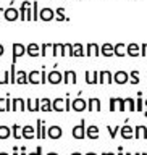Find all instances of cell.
<instances>
[{
    "label": "cell",
    "mask_w": 147,
    "mask_h": 155,
    "mask_svg": "<svg viewBox=\"0 0 147 155\" xmlns=\"http://www.w3.org/2000/svg\"><path fill=\"white\" fill-rule=\"evenodd\" d=\"M42 123L44 120H37V126H36V137L42 139Z\"/></svg>",
    "instance_id": "30"
},
{
    "label": "cell",
    "mask_w": 147,
    "mask_h": 155,
    "mask_svg": "<svg viewBox=\"0 0 147 155\" xmlns=\"http://www.w3.org/2000/svg\"><path fill=\"white\" fill-rule=\"evenodd\" d=\"M129 78H131V84H139V71H136V70H133L131 71V74H129Z\"/></svg>",
    "instance_id": "29"
},
{
    "label": "cell",
    "mask_w": 147,
    "mask_h": 155,
    "mask_svg": "<svg viewBox=\"0 0 147 155\" xmlns=\"http://www.w3.org/2000/svg\"><path fill=\"white\" fill-rule=\"evenodd\" d=\"M141 55H142V57H147V42L141 45Z\"/></svg>",
    "instance_id": "41"
},
{
    "label": "cell",
    "mask_w": 147,
    "mask_h": 155,
    "mask_svg": "<svg viewBox=\"0 0 147 155\" xmlns=\"http://www.w3.org/2000/svg\"><path fill=\"white\" fill-rule=\"evenodd\" d=\"M71 110V102H70V95L66 94L65 97V111H70Z\"/></svg>",
    "instance_id": "38"
},
{
    "label": "cell",
    "mask_w": 147,
    "mask_h": 155,
    "mask_svg": "<svg viewBox=\"0 0 147 155\" xmlns=\"http://www.w3.org/2000/svg\"><path fill=\"white\" fill-rule=\"evenodd\" d=\"M5 110H7V100H3L0 97V111H5Z\"/></svg>",
    "instance_id": "40"
},
{
    "label": "cell",
    "mask_w": 147,
    "mask_h": 155,
    "mask_svg": "<svg viewBox=\"0 0 147 155\" xmlns=\"http://www.w3.org/2000/svg\"><path fill=\"white\" fill-rule=\"evenodd\" d=\"M39 76H42V71L39 73V71H34V70H32V71L28 74V81L31 82V84H37V82H41V79H39Z\"/></svg>",
    "instance_id": "21"
},
{
    "label": "cell",
    "mask_w": 147,
    "mask_h": 155,
    "mask_svg": "<svg viewBox=\"0 0 147 155\" xmlns=\"http://www.w3.org/2000/svg\"><path fill=\"white\" fill-rule=\"evenodd\" d=\"M100 55H104V57L115 55V45H112L110 42H105L104 45L100 47Z\"/></svg>",
    "instance_id": "10"
},
{
    "label": "cell",
    "mask_w": 147,
    "mask_h": 155,
    "mask_svg": "<svg viewBox=\"0 0 147 155\" xmlns=\"http://www.w3.org/2000/svg\"><path fill=\"white\" fill-rule=\"evenodd\" d=\"M116 105H118L116 97H112V99H110V111H115L116 110Z\"/></svg>",
    "instance_id": "37"
},
{
    "label": "cell",
    "mask_w": 147,
    "mask_h": 155,
    "mask_svg": "<svg viewBox=\"0 0 147 155\" xmlns=\"http://www.w3.org/2000/svg\"><path fill=\"white\" fill-rule=\"evenodd\" d=\"M10 136H12V128H8V126H0V139L5 140V139H8Z\"/></svg>",
    "instance_id": "25"
},
{
    "label": "cell",
    "mask_w": 147,
    "mask_h": 155,
    "mask_svg": "<svg viewBox=\"0 0 147 155\" xmlns=\"http://www.w3.org/2000/svg\"><path fill=\"white\" fill-rule=\"evenodd\" d=\"M53 10H50V8H44V10H41L39 12V18L42 19V21H50V19H53Z\"/></svg>",
    "instance_id": "17"
},
{
    "label": "cell",
    "mask_w": 147,
    "mask_h": 155,
    "mask_svg": "<svg viewBox=\"0 0 147 155\" xmlns=\"http://www.w3.org/2000/svg\"><path fill=\"white\" fill-rule=\"evenodd\" d=\"M32 19H39V8H37V2H32Z\"/></svg>",
    "instance_id": "35"
},
{
    "label": "cell",
    "mask_w": 147,
    "mask_h": 155,
    "mask_svg": "<svg viewBox=\"0 0 147 155\" xmlns=\"http://www.w3.org/2000/svg\"><path fill=\"white\" fill-rule=\"evenodd\" d=\"M71 134H73V137L78 139V140H81V139H84V137H86V124H84V118L81 120V123L78 124V126H73Z\"/></svg>",
    "instance_id": "1"
},
{
    "label": "cell",
    "mask_w": 147,
    "mask_h": 155,
    "mask_svg": "<svg viewBox=\"0 0 147 155\" xmlns=\"http://www.w3.org/2000/svg\"><path fill=\"white\" fill-rule=\"evenodd\" d=\"M126 53H128L129 57H138V55H141V48L136 42H131L129 45L126 47Z\"/></svg>",
    "instance_id": "16"
},
{
    "label": "cell",
    "mask_w": 147,
    "mask_h": 155,
    "mask_svg": "<svg viewBox=\"0 0 147 155\" xmlns=\"http://www.w3.org/2000/svg\"><path fill=\"white\" fill-rule=\"evenodd\" d=\"M18 15L19 12L18 10H15V8H7V10H3V16L7 21H15V19L18 18Z\"/></svg>",
    "instance_id": "15"
},
{
    "label": "cell",
    "mask_w": 147,
    "mask_h": 155,
    "mask_svg": "<svg viewBox=\"0 0 147 155\" xmlns=\"http://www.w3.org/2000/svg\"><path fill=\"white\" fill-rule=\"evenodd\" d=\"M84 155H97V153H94V152H87V153H84Z\"/></svg>",
    "instance_id": "49"
},
{
    "label": "cell",
    "mask_w": 147,
    "mask_h": 155,
    "mask_svg": "<svg viewBox=\"0 0 147 155\" xmlns=\"http://www.w3.org/2000/svg\"><path fill=\"white\" fill-rule=\"evenodd\" d=\"M144 115H145V118H147V110H145V111H144Z\"/></svg>",
    "instance_id": "54"
},
{
    "label": "cell",
    "mask_w": 147,
    "mask_h": 155,
    "mask_svg": "<svg viewBox=\"0 0 147 155\" xmlns=\"http://www.w3.org/2000/svg\"><path fill=\"white\" fill-rule=\"evenodd\" d=\"M26 82H29L28 81V74L23 70H19L16 73V84H26Z\"/></svg>",
    "instance_id": "24"
},
{
    "label": "cell",
    "mask_w": 147,
    "mask_h": 155,
    "mask_svg": "<svg viewBox=\"0 0 147 155\" xmlns=\"http://www.w3.org/2000/svg\"><path fill=\"white\" fill-rule=\"evenodd\" d=\"M144 105H145V107H147V100H145V102H144Z\"/></svg>",
    "instance_id": "56"
},
{
    "label": "cell",
    "mask_w": 147,
    "mask_h": 155,
    "mask_svg": "<svg viewBox=\"0 0 147 155\" xmlns=\"http://www.w3.org/2000/svg\"><path fill=\"white\" fill-rule=\"evenodd\" d=\"M86 53L82 52V45L81 44H75L73 45V57H84Z\"/></svg>",
    "instance_id": "27"
},
{
    "label": "cell",
    "mask_w": 147,
    "mask_h": 155,
    "mask_svg": "<svg viewBox=\"0 0 147 155\" xmlns=\"http://www.w3.org/2000/svg\"><path fill=\"white\" fill-rule=\"evenodd\" d=\"M86 82L87 84H94V76L91 74V71H86Z\"/></svg>",
    "instance_id": "39"
},
{
    "label": "cell",
    "mask_w": 147,
    "mask_h": 155,
    "mask_svg": "<svg viewBox=\"0 0 147 155\" xmlns=\"http://www.w3.org/2000/svg\"><path fill=\"white\" fill-rule=\"evenodd\" d=\"M62 134H63V131H62L60 126H50V128L47 129V136L50 139H60Z\"/></svg>",
    "instance_id": "9"
},
{
    "label": "cell",
    "mask_w": 147,
    "mask_h": 155,
    "mask_svg": "<svg viewBox=\"0 0 147 155\" xmlns=\"http://www.w3.org/2000/svg\"><path fill=\"white\" fill-rule=\"evenodd\" d=\"M134 139H147V126H136L134 128Z\"/></svg>",
    "instance_id": "12"
},
{
    "label": "cell",
    "mask_w": 147,
    "mask_h": 155,
    "mask_svg": "<svg viewBox=\"0 0 147 155\" xmlns=\"http://www.w3.org/2000/svg\"><path fill=\"white\" fill-rule=\"evenodd\" d=\"M52 107H53V110H57V111H65V100L55 99L52 102Z\"/></svg>",
    "instance_id": "23"
},
{
    "label": "cell",
    "mask_w": 147,
    "mask_h": 155,
    "mask_svg": "<svg viewBox=\"0 0 147 155\" xmlns=\"http://www.w3.org/2000/svg\"><path fill=\"white\" fill-rule=\"evenodd\" d=\"M102 155H110V152H104V153H102Z\"/></svg>",
    "instance_id": "52"
},
{
    "label": "cell",
    "mask_w": 147,
    "mask_h": 155,
    "mask_svg": "<svg viewBox=\"0 0 147 155\" xmlns=\"http://www.w3.org/2000/svg\"><path fill=\"white\" fill-rule=\"evenodd\" d=\"M118 155H123V147H121V145L118 147Z\"/></svg>",
    "instance_id": "46"
},
{
    "label": "cell",
    "mask_w": 147,
    "mask_h": 155,
    "mask_svg": "<svg viewBox=\"0 0 147 155\" xmlns=\"http://www.w3.org/2000/svg\"><path fill=\"white\" fill-rule=\"evenodd\" d=\"M21 155H28V153H26V150H24V147L21 149Z\"/></svg>",
    "instance_id": "48"
},
{
    "label": "cell",
    "mask_w": 147,
    "mask_h": 155,
    "mask_svg": "<svg viewBox=\"0 0 147 155\" xmlns=\"http://www.w3.org/2000/svg\"><path fill=\"white\" fill-rule=\"evenodd\" d=\"M13 155H18V147H16V145L13 147Z\"/></svg>",
    "instance_id": "45"
},
{
    "label": "cell",
    "mask_w": 147,
    "mask_h": 155,
    "mask_svg": "<svg viewBox=\"0 0 147 155\" xmlns=\"http://www.w3.org/2000/svg\"><path fill=\"white\" fill-rule=\"evenodd\" d=\"M71 108L75 110V111H84V110H87V100L81 99V95H79L78 99H75V100H73V104H71Z\"/></svg>",
    "instance_id": "2"
},
{
    "label": "cell",
    "mask_w": 147,
    "mask_h": 155,
    "mask_svg": "<svg viewBox=\"0 0 147 155\" xmlns=\"http://www.w3.org/2000/svg\"><path fill=\"white\" fill-rule=\"evenodd\" d=\"M63 82H65V84H68V82L76 84V73L71 71V70L65 71V73H63Z\"/></svg>",
    "instance_id": "18"
},
{
    "label": "cell",
    "mask_w": 147,
    "mask_h": 155,
    "mask_svg": "<svg viewBox=\"0 0 147 155\" xmlns=\"http://www.w3.org/2000/svg\"><path fill=\"white\" fill-rule=\"evenodd\" d=\"M116 102H118V110L125 111L126 110V99H116Z\"/></svg>",
    "instance_id": "36"
},
{
    "label": "cell",
    "mask_w": 147,
    "mask_h": 155,
    "mask_svg": "<svg viewBox=\"0 0 147 155\" xmlns=\"http://www.w3.org/2000/svg\"><path fill=\"white\" fill-rule=\"evenodd\" d=\"M120 134H121V137L123 139H134V128H131V126L126 123L125 126H121V129H120Z\"/></svg>",
    "instance_id": "4"
},
{
    "label": "cell",
    "mask_w": 147,
    "mask_h": 155,
    "mask_svg": "<svg viewBox=\"0 0 147 155\" xmlns=\"http://www.w3.org/2000/svg\"><path fill=\"white\" fill-rule=\"evenodd\" d=\"M29 155H42V147L39 145V147L36 149V152H34V153H29Z\"/></svg>",
    "instance_id": "43"
},
{
    "label": "cell",
    "mask_w": 147,
    "mask_h": 155,
    "mask_svg": "<svg viewBox=\"0 0 147 155\" xmlns=\"http://www.w3.org/2000/svg\"><path fill=\"white\" fill-rule=\"evenodd\" d=\"M129 81V74L126 71H116L113 74V82H116V84H126V82Z\"/></svg>",
    "instance_id": "3"
},
{
    "label": "cell",
    "mask_w": 147,
    "mask_h": 155,
    "mask_svg": "<svg viewBox=\"0 0 147 155\" xmlns=\"http://www.w3.org/2000/svg\"><path fill=\"white\" fill-rule=\"evenodd\" d=\"M41 110L42 111H52L53 110V107H52V102L50 99H41Z\"/></svg>",
    "instance_id": "22"
},
{
    "label": "cell",
    "mask_w": 147,
    "mask_h": 155,
    "mask_svg": "<svg viewBox=\"0 0 147 155\" xmlns=\"http://www.w3.org/2000/svg\"><path fill=\"white\" fill-rule=\"evenodd\" d=\"M2 55H3V45L0 44V57H2Z\"/></svg>",
    "instance_id": "47"
},
{
    "label": "cell",
    "mask_w": 147,
    "mask_h": 155,
    "mask_svg": "<svg viewBox=\"0 0 147 155\" xmlns=\"http://www.w3.org/2000/svg\"><path fill=\"white\" fill-rule=\"evenodd\" d=\"M126 105H128V110H129V111H136V102L131 99V97H128V99H126Z\"/></svg>",
    "instance_id": "34"
},
{
    "label": "cell",
    "mask_w": 147,
    "mask_h": 155,
    "mask_svg": "<svg viewBox=\"0 0 147 155\" xmlns=\"http://www.w3.org/2000/svg\"><path fill=\"white\" fill-rule=\"evenodd\" d=\"M12 136H13L16 140H19V137H23V136L19 134V126H18V124H13V126H12Z\"/></svg>",
    "instance_id": "31"
},
{
    "label": "cell",
    "mask_w": 147,
    "mask_h": 155,
    "mask_svg": "<svg viewBox=\"0 0 147 155\" xmlns=\"http://www.w3.org/2000/svg\"><path fill=\"white\" fill-rule=\"evenodd\" d=\"M125 155H133V153H129V152H128V153H125Z\"/></svg>",
    "instance_id": "55"
},
{
    "label": "cell",
    "mask_w": 147,
    "mask_h": 155,
    "mask_svg": "<svg viewBox=\"0 0 147 155\" xmlns=\"http://www.w3.org/2000/svg\"><path fill=\"white\" fill-rule=\"evenodd\" d=\"M144 110V100L142 95H138V100H136V111H142Z\"/></svg>",
    "instance_id": "33"
},
{
    "label": "cell",
    "mask_w": 147,
    "mask_h": 155,
    "mask_svg": "<svg viewBox=\"0 0 147 155\" xmlns=\"http://www.w3.org/2000/svg\"><path fill=\"white\" fill-rule=\"evenodd\" d=\"M21 136L24 139H34L36 137V129L32 126H23L21 128Z\"/></svg>",
    "instance_id": "13"
},
{
    "label": "cell",
    "mask_w": 147,
    "mask_h": 155,
    "mask_svg": "<svg viewBox=\"0 0 147 155\" xmlns=\"http://www.w3.org/2000/svg\"><path fill=\"white\" fill-rule=\"evenodd\" d=\"M0 12H2V8H0Z\"/></svg>",
    "instance_id": "59"
},
{
    "label": "cell",
    "mask_w": 147,
    "mask_h": 155,
    "mask_svg": "<svg viewBox=\"0 0 147 155\" xmlns=\"http://www.w3.org/2000/svg\"><path fill=\"white\" fill-rule=\"evenodd\" d=\"M142 155H147V152H144V153H142Z\"/></svg>",
    "instance_id": "58"
},
{
    "label": "cell",
    "mask_w": 147,
    "mask_h": 155,
    "mask_svg": "<svg viewBox=\"0 0 147 155\" xmlns=\"http://www.w3.org/2000/svg\"><path fill=\"white\" fill-rule=\"evenodd\" d=\"M0 155H8V153H7V152H2V153H0Z\"/></svg>",
    "instance_id": "53"
},
{
    "label": "cell",
    "mask_w": 147,
    "mask_h": 155,
    "mask_svg": "<svg viewBox=\"0 0 147 155\" xmlns=\"http://www.w3.org/2000/svg\"><path fill=\"white\" fill-rule=\"evenodd\" d=\"M47 155H58V153H55V152H48Z\"/></svg>",
    "instance_id": "50"
},
{
    "label": "cell",
    "mask_w": 147,
    "mask_h": 155,
    "mask_svg": "<svg viewBox=\"0 0 147 155\" xmlns=\"http://www.w3.org/2000/svg\"><path fill=\"white\" fill-rule=\"evenodd\" d=\"M126 47L128 45H125L123 42H118L115 45V55L116 57H125V55H128V53H126Z\"/></svg>",
    "instance_id": "20"
},
{
    "label": "cell",
    "mask_w": 147,
    "mask_h": 155,
    "mask_svg": "<svg viewBox=\"0 0 147 155\" xmlns=\"http://www.w3.org/2000/svg\"><path fill=\"white\" fill-rule=\"evenodd\" d=\"M134 155H142V153H134Z\"/></svg>",
    "instance_id": "57"
},
{
    "label": "cell",
    "mask_w": 147,
    "mask_h": 155,
    "mask_svg": "<svg viewBox=\"0 0 147 155\" xmlns=\"http://www.w3.org/2000/svg\"><path fill=\"white\" fill-rule=\"evenodd\" d=\"M47 81L50 82V84H58V82H63V74H62L60 71L53 70L52 73H48V76H47Z\"/></svg>",
    "instance_id": "6"
},
{
    "label": "cell",
    "mask_w": 147,
    "mask_h": 155,
    "mask_svg": "<svg viewBox=\"0 0 147 155\" xmlns=\"http://www.w3.org/2000/svg\"><path fill=\"white\" fill-rule=\"evenodd\" d=\"M87 57H97V55H100V47L97 45L95 42H91V44H87V53H86Z\"/></svg>",
    "instance_id": "14"
},
{
    "label": "cell",
    "mask_w": 147,
    "mask_h": 155,
    "mask_svg": "<svg viewBox=\"0 0 147 155\" xmlns=\"http://www.w3.org/2000/svg\"><path fill=\"white\" fill-rule=\"evenodd\" d=\"M107 129H109L110 139H115V137H116V133H118L121 128H120V126H115V128H112V126H107Z\"/></svg>",
    "instance_id": "32"
},
{
    "label": "cell",
    "mask_w": 147,
    "mask_h": 155,
    "mask_svg": "<svg viewBox=\"0 0 147 155\" xmlns=\"http://www.w3.org/2000/svg\"><path fill=\"white\" fill-rule=\"evenodd\" d=\"M100 111L102 107H100V100L95 99V97H92V99L87 100V111Z\"/></svg>",
    "instance_id": "11"
},
{
    "label": "cell",
    "mask_w": 147,
    "mask_h": 155,
    "mask_svg": "<svg viewBox=\"0 0 147 155\" xmlns=\"http://www.w3.org/2000/svg\"><path fill=\"white\" fill-rule=\"evenodd\" d=\"M18 104H19V110H21V111H24L28 108V107H24V100L23 99H18Z\"/></svg>",
    "instance_id": "42"
},
{
    "label": "cell",
    "mask_w": 147,
    "mask_h": 155,
    "mask_svg": "<svg viewBox=\"0 0 147 155\" xmlns=\"http://www.w3.org/2000/svg\"><path fill=\"white\" fill-rule=\"evenodd\" d=\"M57 19H58V21H68V18L65 16V15H63V13H65V8H63V7H60V8H57Z\"/></svg>",
    "instance_id": "28"
},
{
    "label": "cell",
    "mask_w": 147,
    "mask_h": 155,
    "mask_svg": "<svg viewBox=\"0 0 147 155\" xmlns=\"http://www.w3.org/2000/svg\"><path fill=\"white\" fill-rule=\"evenodd\" d=\"M0 84H7V81H5V78L2 76V73H0Z\"/></svg>",
    "instance_id": "44"
},
{
    "label": "cell",
    "mask_w": 147,
    "mask_h": 155,
    "mask_svg": "<svg viewBox=\"0 0 147 155\" xmlns=\"http://www.w3.org/2000/svg\"><path fill=\"white\" fill-rule=\"evenodd\" d=\"M26 53V47L21 45V44H13V63H16L18 57H21Z\"/></svg>",
    "instance_id": "8"
},
{
    "label": "cell",
    "mask_w": 147,
    "mask_h": 155,
    "mask_svg": "<svg viewBox=\"0 0 147 155\" xmlns=\"http://www.w3.org/2000/svg\"><path fill=\"white\" fill-rule=\"evenodd\" d=\"M99 82L100 84H112V82H113V74H112V73L109 71V70H105V71H100L99 73Z\"/></svg>",
    "instance_id": "7"
},
{
    "label": "cell",
    "mask_w": 147,
    "mask_h": 155,
    "mask_svg": "<svg viewBox=\"0 0 147 155\" xmlns=\"http://www.w3.org/2000/svg\"><path fill=\"white\" fill-rule=\"evenodd\" d=\"M71 155H81V153H79V152H73Z\"/></svg>",
    "instance_id": "51"
},
{
    "label": "cell",
    "mask_w": 147,
    "mask_h": 155,
    "mask_svg": "<svg viewBox=\"0 0 147 155\" xmlns=\"http://www.w3.org/2000/svg\"><path fill=\"white\" fill-rule=\"evenodd\" d=\"M29 5H31V2H23L21 8H19V18H21L23 21H26V12H28Z\"/></svg>",
    "instance_id": "26"
},
{
    "label": "cell",
    "mask_w": 147,
    "mask_h": 155,
    "mask_svg": "<svg viewBox=\"0 0 147 155\" xmlns=\"http://www.w3.org/2000/svg\"><path fill=\"white\" fill-rule=\"evenodd\" d=\"M86 137L91 139V140H97L99 139V128L95 124H91L86 128Z\"/></svg>",
    "instance_id": "5"
},
{
    "label": "cell",
    "mask_w": 147,
    "mask_h": 155,
    "mask_svg": "<svg viewBox=\"0 0 147 155\" xmlns=\"http://www.w3.org/2000/svg\"><path fill=\"white\" fill-rule=\"evenodd\" d=\"M39 47L37 44H29V45L26 47V53L29 57H37V55H41V52H39Z\"/></svg>",
    "instance_id": "19"
}]
</instances>
